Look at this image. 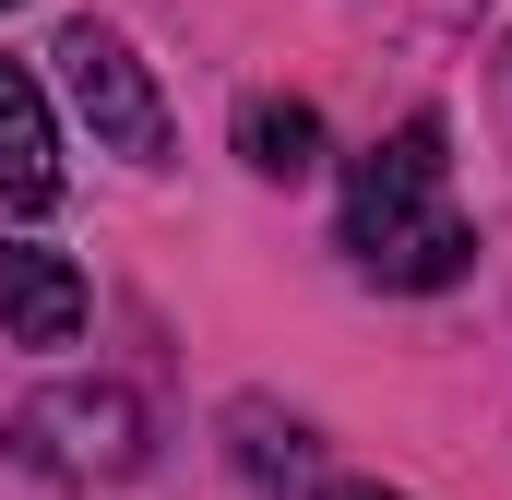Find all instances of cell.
<instances>
[{
	"mask_svg": "<svg viewBox=\"0 0 512 500\" xmlns=\"http://www.w3.org/2000/svg\"><path fill=\"white\" fill-rule=\"evenodd\" d=\"M346 500H393V489H346Z\"/></svg>",
	"mask_w": 512,
	"mask_h": 500,
	"instance_id": "cell-8",
	"label": "cell"
},
{
	"mask_svg": "<svg viewBox=\"0 0 512 500\" xmlns=\"http://www.w3.org/2000/svg\"><path fill=\"white\" fill-rule=\"evenodd\" d=\"M227 441H239V465H251L262 500H322V441H310L298 417H274V405H227Z\"/></svg>",
	"mask_w": 512,
	"mask_h": 500,
	"instance_id": "cell-6",
	"label": "cell"
},
{
	"mask_svg": "<svg viewBox=\"0 0 512 500\" xmlns=\"http://www.w3.org/2000/svg\"><path fill=\"white\" fill-rule=\"evenodd\" d=\"M346 250L382 286H465L477 274V227L453 215V131H441V108H405L346 167Z\"/></svg>",
	"mask_w": 512,
	"mask_h": 500,
	"instance_id": "cell-1",
	"label": "cell"
},
{
	"mask_svg": "<svg viewBox=\"0 0 512 500\" xmlns=\"http://www.w3.org/2000/svg\"><path fill=\"white\" fill-rule=\"evenodd\" d=\"M0 12H12V0H0Z\"/></svg>",
	"mask_w": 512,
	"mask_h": 500,
	"instance_id": "cell-9",
	"label": "cell"
},
{
	"mask_svg": "<svg viewBox=\"0 0 512 500\" xmlns=\"http://www.w3.org/2000/svg\"><path fill=\"white\" fill-rule=\"evenodd\" d=\"M84 310H96V298H84V274H72L60 250H36V239L0 250V334H12V346H72Z\"/></svg>",
	"mask_w": 512,
	"mask_h": 500,
	"instance_id": "cell-3",
	"label": "cell"
},
{
	"mask_svg": "<svg viewBox=\"0 0 512 500\" xmlns=\"http://www.w3.org/2000/svg\"><path fill=\"white\" fill-rule=\"evenodd\" d=\"M239 167H251V179H310V167H322V108L251 96V108H239Z\"/></svg>",
	"mask_w": 512,
	"mask_h": 500,
	"instance_id": "cell-7",
	"label": "cell"
},
{
	"mask_svg": "<svg viewBox=\"0 0 512 500\" xmlns=\"http://www.w3.org/2000/svg\"><path fill=\"white\" fill-rule=\"evenodd\" d=\"M60 203V131L24 60H0V215H48Z\"/></svg>",
	"mask_w": 512,
	"mask_h": 500,
	"instance_id": "cell-4",
	"label": "cell"
},
{
	"mask_svg": "<svg viewBox=\"0 0 512 500\" xmlns=\"http://www.w3.org/2000/svg\"><path fill=\"white\" fill-rule=\"evenodd\" d=\"M60 84H72V108L96 131V155H131V167L167 155V96H155V72L131 60L108 24H60Z\"/></svg>",
	"mask_w": 512,
	"mask_h": 500,
	"instance_id": "cell-2",
	"label": "cell"
},
{
	"mask_svg": "<svg viewBox=\"0 0 512 500\" xmlns=\"http://www.w3.org/2000/svg\"><path fill=\"white\" fill-rule=\"evenodd\" d=\"M24 429H72L60 465H96V477H131V465H143V405L108 393V381H96V393H48Z\"/></svg>",
	"mask_w": 512,
	"mask_h": 500,
	"instance_id": "cell-5",
	"label": "cell"
}]
</instances>
